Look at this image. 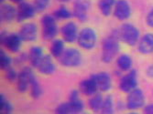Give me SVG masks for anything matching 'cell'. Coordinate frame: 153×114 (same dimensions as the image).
I'll return each instance as SVG.
<instances>
[{
	"label": "cell",
	"mask_w": 153,
	"mask_h": 114,
	"mask_svg": "<svg viewBox=\"0 0 153 114\" xmlns=\"http://www.w3.org/2000/svg\"><path fill=\"white\" fill-rule=\"evenodd\" d=\"M119 38L117 31L106 37L102 43V60L105 63H110L119 52Z\"/></svg>",
	"instance_id": "obj_1"
},
{
	"label": "cell",
	"mask_w": 153,
	"mask_h": 114,
	"mask_svg": "<svg viewBox=\"0 0 153 114\" xmlns=\"http://www.w3.org/2000/svg\"><path fill=\"white\" fill-rule=\"evenodd\" d=\"M117 33L119 39L129 46L136 45L140 38V31L134 25L129 23L123 24L117 30Z\"/></svg>",
	"instance_id": "obj_2"
},
{
	"label": "cell",
	"mask_w": 153,
	"mask_h": 114,
	"mask_svg": "<svg viewBox=\"0 0 153 114\" xmlns=\"http://www.w3.org/2000/svg\"><path fill=\"white\" fill-rule=\"evenodd\" d=\"M97 41V35L94 29L91 27H85L79 32L77 43L85 50H91L94 48Z\"/></svg>",
	"instance_id": "obj_3"
},
{
	"label": "cell",
	"mask_w": 153,
	"mask_h": 114,
	"mask_svg": "<svg viewBox=\"0 0 153 114\" xmlns=\"http://www.w3.org/2000/svg\"><path fill=\"white\" fill-rule=\"evenodd\" d=\"M60 63L67 68H76L82 64V58L80 51L76 49H68L63 51L59 58Z\"/></svg>",
	"instance_id": "obj_4"
},
{
	"label": "cell",
	"mask_w": 153,
	"mask_h": 114,
	"mask_svg": "<svg viewBox=\"0 0 153 114\" xmlns=\"http://www.w3.org/2000/svg\"><path fill=\"white\" fill-rule=\"evenodd\" d=\"M41 27H42V37L45 40H51L58 34L56 18L53 15L43 16L41 18Z\"/></svg>",
	"instance_id": "obj_5"
},
{
	"label": "cell",
	"mask_w": 153,
	"mask_h": 114,
	"mask_svg": "<svg viewBox=\"0 0 153 114\" xmlns=\"http://www.w3.org/2000/svg\"><path fill=\"white\" fill-rule=\"evenodd\" d=\"M85 110V104L80 99L69 101L68 102L61 103L55 109L57 114H78L82 113Z\"/></svg>",
	"instance_id": "obj_6"
},
{
	"label": "cell",
	"mask_w": 153,
	"mask_h": 114,
	"mask_svg": "<svg viewBox=\"0 0 153 114\" xmlns=\"http://www.w3.org/2000/svg\"><path fill=\"white\" fill-rule=\"evenodd\" d=\"M22 38L19 34H7L6 32L1 33V43L11 52L17 53L19 51L22 44Z\"/></svg>",
	"instance_id": "obj_7"
},
{
	"label": "cell",
	"mask_w": 153,
	"mask_h": 114,
	"mask_svg": "<svg viewBox=\"0 0 153 114\" xmlns=\"http://www.w3.org/2000/svg\"><path fill=\"white\" fill-rule=\"evenodd\" d=\"M145 104V95L140 89H135L128 93L127 99V107L128 110H138Z\"/></svg>",
	"instance_id": "obj_8"
},
{
	"label": "cell",
	"mask_w": 153,
	"mask_h": 114,
	"mask_svg": "<svg viewBox=\"0 0 153 114\" xmlns=\"http://www.w3.org/2000/svg\"><path fill=\"white\" fill-rule=\"evenodd\" d=\"M34 76L35 75L30 68H27V67L24 68L19 73V76L17 79L18 90L21 93L26 92L30 87V82Z\"/></svg>",
	"instance_id": "obj_9"
},
{
	"label": "cell",
	"mask_w": 153,
	"mask_h": 114,
	"mask_svg": "<svg viewBox=\"0 0 153 114\" xmlns=\"http://www.w3.org/2000/svg\"><path fill=\"white\" fill-rule=\"evenodd\" d=\"M137 75L135 69L130 70L127 75H125L120 82H119V89L121 91L125 93H129L133 90L137 89Z\"/></svg>",
	"instance_id": "obj_10"
},
{
	"label": "cell",
	"mask_w": 153,
	"mask_h": 114,
	"mask_svg": "<svg viewBox=\"0 0 153 114\" xmlns=\"http://www.w3.org/2000/svg\"><path fill=\"white\" fill-rule=\"evenodd\" d=\"M91 2L89 0H75L74 4V16L81 22H85L88 18Z\"/></svg>",
	"instance_id": "obj_11"
},
{
	"label": "cell",
	"mask_w": 153,
	"mask_h": 114,
	"mask_svg": "<svg viewBox=\"0 0 153 114\" xmlns=\"http://www.w3.org/2000/svg\"><path fill=\"white\" fill-rule=\"evenodd\" d=\"M36 13L37 11L34 7V5H31L26 1H22L19 3L16 18L18 19V21L22 22V21L32 18L35 16Z\"/></svg>",
	"instance_id": "obj_12"
},
{
	"label": "cell",
	"mask_w": 153,
	"mask_h": 114,
	"mask_svg": "<svg viewBox=\"0 0 153 114\" xmlns=\"http://www.w3.org/2000/svg\"><path fill=\"white\" fill-rule=\"evenodd\" d=\"M61 34L62 37V39L68 43H74L77 41L79 31L78 26L74 22H68L62 26L61 28Z\"/></svg>",
	"instance_id": "obj_13"
},
{
	"label": "cell",
	"mask_w": 153,
	"mask_h": 114,
	"mask_svg": "<svg viewBox=\"0 0 153 114\" xmlns=\"http://www.w3.org/2000/svg\"><path fill=\"white\" fill-rule=\"evenodd\" d=\"M114 16L120 21L127 20L131 16V7L127 0H118L114 8Z\"/></svg>",
	"instance_id": "obj_14"
},
{
	"label": "cell",
	"mask_w": 153,
	"mask_h": 114,
	"mask_svg": "<svg viewBox=\"0 0 153 114\" xmlns=\"http://www.w3.org/2000/svg\"><path fill=\"white\" fill-rule=\"evenodd\" d=\"M19 34L23 41H35L38 38V26L35 23H26L20 27Z\"/></svg>",
	"instance_id": "obj_15"
},
{
	"label": "cell",
	"mask_w": 153,
	"mask_h": 114,
	"mask_svg": "<svg viewBox=\"0 0 153 114\" xmlns=\"http://www.w3.org/2000/svg\"><path fill=\"white\" fill-rule=\"evenodd\" d=\"M91 78L94 80L97 89L100 91L105 92L108 91L112 87V80L106 72H99L91 76Z\"/></svg>",
	"instance_id": "obj_16"
},
{
	"label": "cell",
	"mask_w": 153,
	"mask_h": 114,
	"mask_svg": "<svg viewBox=\"0 0 153 114\" xmlns=\"http://www.w3.org/2000/svg\"><path fill=\"white\" fill-rule=\"evenodd\" d=\"M37 68L39 69L40 73H42L44 75H51L55 72L56 66H55L54 62L52 61L51 57L49 55H46L43 57L42 60L40 61Z\"/></svg>",
	"instance_id": "obj_17"
},
{
	"label": "cell",
	"mask_w": 153,
	"mask_h": 114,
	"mask_svg": "<svg viewBox=\"0 0 153 114\" xmlns=\"http://www.w3.org/2000/svg\"><path fill=\"white\" fill-rule=\"evenodd\" d=\"M79 89L82 94L89 97L94 95L97 92V90H98L94 80L91 77L89 79L82 80L79 84Z\"/></svg>",
	"instance_id": "obj_18"
},
{
	"label": "cell",
	"mask_w": 153,
	"mask_h": 114,
	"mask_svg": "<svg viewBox=\"0 0 153 114\" xmlns=\"http://www.w3.org/2000/svg\"><path fill=\"white\" fill-rule=\"evenodd\" d=\"M138 50L144 55L153 52V34L148 33L141 38L138 43Z\"/></svg>",
	"instance_id": "obj_19"
},
{
	"label": "cell",
	"mask_w": 153,
	"mask_h": 114,
	"mask_svg": "<svg viewBox=\"0 0 153 114\" xmlns=\"http://www.w3.org/2000/svg\"><path fill=\"white\" fill-rule=\"evenodd\" d=\"M17 17V10L11 5L3 4L0 7V19L1 22H10Z\"/></svg>",
	"instance_id": "obj_20"
},
{
	"label": "cell",
	"mask_w": 153,
	"mask_h": 114,
	"mask_svg": "<svg viewBox=\"0 0 153 114\" xmlns=\"http://www.w3.org/2000/svg\"><path fill=\"white\" fill-rule=\"evenodd\" d=\"M43 50L39 46H34L30 49L29 52V60L32 67L38 68L40 61L43 59Z\"/></svg>",
	"instance_id": "obj_21"
},
{
	"label": "cell",
	"mask_w": 153,
	"mask_h": 114,
	"mask_svg": "<svg viewBox=\"0 0 153 114\" xmlns=\"http://www.w3.org/2000/svg\"><path fill=\"white\" fill-rule=\"evenodd\" d=\"M116 0H100L98 3V7L102 15L105 17H109L112 13L113 8H115Z\"/></svg>",
	"instance_id": "obj_22"
},
{
	"label": "cell",
	"mask_w": 153,
	"mask_h": 114,
	"mask_svg": "<svg viewBox=\"0 0 153 114\" xmlns=\"http://www.w3.org/2000/svg\"><path fill=\"white\" fill-rule=\"evenodd\" d=\"M103 102H104V99L102 95L95 93L94 95L91 96V98L89 99L88 105L94 112H99L102 110Z\"/></svg>",
	"instance_id": "obj_23"
},
{
	"label": "cell",
	"mask_w": 153,
	"mask_h": 114,
	"mask_svg": "<svg viewBox=\"0 0 153 114\" xmlns=\"http://www.w3.org/2000/svg\"><path fill=\"white\" fill-rule=\"evenodd\" d=\"M64 40H62V39H54L51 43V54L52 57L56 59H59L60 57L62 56V54L63 53V51L65 50L64 49Z\"/></svg>",
	"instance_id": "obj_24"
},
{
	"label": "cell",
	"mask_w": 153,
	"mask_h": 114,
	"mask_svg": "<svg viewBox=\"0 0 153 114\" xmlns=\"http://www.w3.org/2000/svg\"><path fill=\"white\" fill-rule=\"evenodd\" d=\"M132 59L127 54H122L120 55L117 60V66L119 69L123 71H128L132 68Z\"/></svg>",
	"instance_id": "obj_25"
},
{
	"label": "cell",
	"mask_w": 153,
	"mask_h": 114,
	"mask_svg": "<svg viewBox=\"0 0 153 114\" xmlns=\"http://www.w3.org/2000/svg\"><path fill=\"white\" fill-rule=\"evenodd\" d=\"M30 89V94H31L32 98H34V99H39L43 93L42 88H41L39 82L38 81V79H36L35 76L31 79Z\"/></svg>",
	"instance_id": "obj_26"
},
{
	"label": "cell",
	"mask_w": 153,
	"mask_h": 114,
	"mask_svg": "<svg viewBox=\"0 0 153 114\" xmlns=\"http://www.w3.org/2000/svg\"><path fill=\"white\" fill-rule=\"evenodd\" d=\"M73 16L72 12L65 7H61L58 9H56L53 13V17L57 20H66L71 18Z\"/></svg>",
	"instance_id": "obj_27"
},
{
	"label": "cell",
	"mask_w": 153,
	"mask_h": 114,
	"mask_svg": "<svg viewBox=\"0 0 153 114\" xmlns=\"http://www.w3.org/2000/svg\"><path fill=\"white\" fill-rule=\"evenodd\" d=\"M101 112L104 114H112L114 113V101L112 96H106L104 99V102L102 106Z\"/></svg>",
	"instance_id": "obj_28"
},
{
	"label": "cell",
	"mask_w": 153,
	"mask_h": 114,
	"mask_svg": "<svg viewBox=\"0 0 153 114\" xmlns=\"http://www.w3.org/2000/svg\"><path fill=\"white\" fill-rule=\"evenodd\" d=\"M0 110L2 113L9 114L13 111V107L11 103L6 99L4 95H0Z\"/></svg>",
	"instance_id": "obj_29"
},
{
	"label": "cell",
	"mask_w": 153,
	"mask_h": 114,
	"mask_svg": "<svg viewBox=\"0 0 153 114\" xmlns=\"http://www.w3.org/2000/svg\"><path fill=\"white\" fill-rule=\"evenodd\" d=\"M12 60L9 56H7L4 51L0 52V67L3 69H7L9 67H11Z\"/></svg>",
	"instance_id": "obj_30"
},
{
	"label": "cell",
	"mask_w": 153,
	"mask_h": 114,
	"mask_svg": "<svg viewBox=\"0 0 153 114\" xmlns=\"http://www.w3.org/2000/svg\"><path fill=\"white\" fill-rule=\"evenodd\" d=\"M51 0H34V7L37 12H43L50 6Z\"/></svg>",
	"instance_id": "obj_31"
},
{
	"label": "cell",
	"mask_w": 153,
	"mask_h": 114,
	"mask_svg": "<svg viewBox=\"0 0 153 114\" xmlns=\"http://www.w3.org/2000/svg\"><path fill=\"white\" fill-rule=\"evenodd\" d=\"M19 74L17 73V71L14 69L12 67H9L8 68L6 69V78L9 81H14L18 79Z\"/></svg>",
	"instance_id": "obj_32"
},
{
	"label": "cell",
	"mask_w": 153,
	"mask_h": 114,
	"mask_svg": "<svg viewBox=\"0 0 153 114\" xmlns=\"http://www.w3.org/2000/svg\"><path fill=\"white\" fill-rule=\"evenodd\" d=\"M146 23L149 26L153 27V8L148 14V16L146 18Z\"/></svg>",
	"instance_id": "obj_33"
},
{
	"label": "cell",
	"mask_w": 153,
	"mask_h": 114,
	"mask_svg": "<svg viewBox=\"0 0 153 114\" xmlns=\"http://www.w3.org/2000/svg\"><path fill=\"white\" fill-rule=\"evenodd\" d=\"M27 60H29V54H21L16 59V64H21L25 62Z\"/></svg>",
	"instance_id": "obj_34"
},
{
	"label": "cell",
	"mask_w": 153,
	"mask_h": 114,
	"mask_svg": "<svg viewBox=\"0 0 153 114\" xmlns=\"http://www.w3.org/2000/svg\"><path fill=\"white\" fill-rule=\"evenodd\" d=\"M79 99V91L77 90H73L69 94V101H76Z\"/></svg>",
	"instance_id": "obj_35"
},
{
	"label": "cell",
	"mask_w": 153,
	"mask_h": 114,
	"mask_svg": "<svg viewBox=\"0 0 153 114\" xmlns=\"http://www.w3.org/2000/svg\"><path fill=\"white\" fill-rule=\"evenodd\" d=\"M144 113H146V114H153V103L145 106Z\"/></svg>",
	"instance_id": "obj_36"
},
{
	"label": "cell",
	"mask_w": 153,
	"mask_h": 114,
	"mask_svg": "<svg viewBox=\"0 0 153 114\" xmlns=\"http://www.w3.org/2000/svg\"><path fill=\"white\" fill-rule=\"evenodd\" d=\"M147 76L149 78H153V66H150L147 69Z\"/></svg>",
	"instance_id": "obj_37"
},
{
	"label": "cell",
	"mask_w": 153,
	"mask_h": 114,
	"mask_svg": "<svg viewBox=\"0 0 153 114\" xmlns=\"http://www.w3.org/2000/svg\"><path fill=\"white\" fill-rule=\"evenodd\" d=\"M11 1L14 2V3H20V2L24 1V0H11Z\"/></svg>",
	"instance_id": "obj_38"
},
{
	"label": "cell",
	"mask_w": 153,
	"mask_h": 114,
	"mask_svg": "<svg viewBox=\"0 0 153 114\" xmlns=\"http://www.w3.org/2000/svg\"><path fill=\"white\" fill-rule=\"evenodd\" d=\"M57 1H59V2H61V3H66V2H68V1H70V0H57Z\"/></svg>",
	"instance_id": "obj_39"
},
{
	"label": "cell",
	"mask_w": 153,
	"mask_h": 114,
	"mask_svg": "<svg viewBox=\"0 0 153 114\" xmlns=\"http://www.w3.org/2000/svg\"><path fill=\"white\" fill-rule=\"evenodd\" d=\"M0 1H1V3H2V2H4V0H0Z\"/></svg>",
	"instance_id": "obj_40"
}]
</instances>
